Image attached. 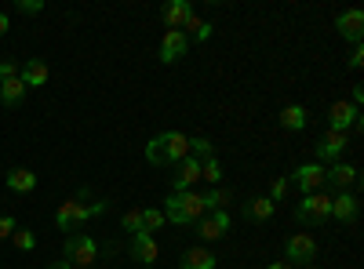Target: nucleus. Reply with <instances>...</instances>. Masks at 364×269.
Masks as SVG:
<instances>
[{
  "instance_id": "obj_1",
  "label": "nucleus",
  "mask_w": 364,
  "mask_h": 269,
  "mask_svg": "<svg viewBox=\"0 0 364 269\" xmlns=\"http://www.w3.org/2000/svg\"><path fill=\"white\" fill-rule=\"evenodd\" d=\"M186 157H190V135H182V131H164L157 138H149L146 146V160L154 168H175Z\"/></svg>"
},
{
  "instance_id": "obj_2",
  "label": "nucleus",
  "mask_w": 364,
  "mask_h": 269,
  "mask_svg": "<svg viewBox=\"0 0 364 269\" xmlns=\"http://www.w3.org/2000/svg\"><path fill=\"white\" fill-rule=\"evenodd\" d=\"M164 222H175V226H190V222H200L204 219V197L197 190H186V193H171L164 200Z\"/></svg>"
},
{
  "instance_id": "obj_3",
  "label": "nucleus",
  "mask_w": 364,
  "mask_h": 269,
  "mask_svg": "<svg viewBox=\"0 0 364 269\" xmlns=\"http://www.w3.org/2000/svg\"><path fill=\"white\" fill-rule=\"evenodd\" d=\"M106 207H109V200H95V204L63 200V204H58V212H55V226L63 229V233H70V229H77V226H84V222H91V219H99Z\"/></svg>"
},
{
  "instance_id": "obj_4",
  "label": "nucleus",
  "mask_w": 364,
  "mask_h": 269,
  "mask_svg": "<svg viewBox=\"0 0 364 269\" xmlns=\"http://www.w3.org/2000/svg\"><path fill=\"white\" fill-rule=\"evenodd\" d=\"M331 219V197L328 193H306L302 204L295 207V222L299 226H324Z\"/></svg>"
},
{
  "instance_id": "obj_5",
  "label": "nucleus",
  "mask_w": 364,
  "mask_h": 269,
  "mask_svg": "<svg viewBox=\"0 0 364 269\" xmlns=\"http://www.w3.org/2000/svg\"><path fill=\"white\" fill-rule=\"evenodd\" d=\"M346 149H350V135L328 128V131L317 138V146H314V157H317V164H321V160H343Z\"/></svg>"
},
{
  "instance_id": "obj_6",
  "label": "nucleus",
  "mask_w": 364,
  "mask_h": 269,
  "mask_svg": "<svg viewBox=\"0 0 364 269\" xmlns=\"http://www.w3.org/2000/svg\"><path fill=\"white\" fill-rule=\"evenodd\" d=\"M288 182H295L302 193H321V186L328 182V168H324V164H317V160L299 164V168H295V175L288 178Z\"/></svg>"
},
{
  "instance_id": "obj_7",
  "label": "nucleus",
  "mask_w": 364,
  "mask_h": 269,
  "mask_svg": "<svg viewBox=\"0 0 364 269\" xmlns=\"http://www.w3.org/2000/svg\"><path fill=\"white\" fill-rule=\"evenodd\" d=\"M66 262L80 265V269L95 265L99 262V244L91 241V236H70V241H66Z\"/></svg>"
},
{
  "instance_id": "obj_8",
  "label": "nucleus",
  "mask_w": 364,
  "mask_h": 269,
  "mask_svg": "<svg viewBox=\"0 0 364 269\" xmlns=\"http://www.w3.org/2000/svg\"><path fill=\"white\" fill-rule=\"evenodd\" d=\"M328 124H331V131H360V109L353 106V102H331V109H328Z\"/></svg>"
},
{
  "instance_id": "obj_9",
  "label": "nucleus",
  "mask_w": 364,
  "mask_h": 269,
  "mask_svg": "<svg viewBox=\"0 0 364 269\" xmlns=\"http://www.w3.org/2000/svg\"><path fill=\"white\" fill-rule=\"evenodd\" d=\"M171 171H175L171 175V193H186V190L197 186V178H200V160L186 157V160H178Z\"/></svg>"
},
{
  "instance_id": "obj_10",
  "label": "nucleus",
  "mask_w": 364,
  "mask_h": 269,
  "mask_svg": "<svg viewBox=\"0 0 364 269\" xmlns=\"http://www.w3.org/2000/svg\"><path fill=\"white\" fill-rule=\"evenodd\" d=\"M200 241H223L230 233V212H204V219L197 222Z\"/></svg>"
},
{
  "instance_id": "obj_11",
  "label": "nucleus",
  "mask_w": 364,
  "mask_h": 269,
  "mask_svg": "<svg viewBox=\"0 0 364 269\" xmlns=\"http://www.w3.org/2000/svg\"><path fill=\"white\" fill-rule=\"evenodd\" d=\"M186 51H190V37L182 33V29H168L164 40H161V62L171 66V62H178Z\"/></svg>"
},
{
  "instance_id": "obj_12",
  "label": "nucleus",
  "mask_w": 364,
  "mask_h": 269,
  "mask_svg": "<svg viewBox=\"0 0 364 269\" xmlns=\"http://www.w3.org/2000/svg\"><path fill=\"white\" fill-rule=\"evenodd\" d=\"M288 262H302V265H310L314 262V255H317V241L310 233H295L291 241H288Z\"/></svg>"
},
{
  "instance_id": "obj_13",
  "label": "nucleus",
  "mask_w": 364,
  "mask_h": 269,
  "mask_svg": "<svg viewBox=\"0 0 364 269\" xmlns=\"http://www.w3.org/2000/svg\"><path fill=\"white\" fill-rule=\"evenodd\" d=\"M328 182L336 186L339 193H350V190L360 182V171H357L353 164H343V160H336V164L328 168Z\"/></svg>"
},
{
  "instance_id": "obj_14",
  "label": "nucleus",
  "mask_w": 364,
  "mask_h": 269,
  "mask_svg": "<svg viewBox=\"0 0 364 269\" xmlns=\"http://www.w3.org/2000/svg\"><path fill=\"white\" fill-rule=\"evenodd\" d=\"M336 29L350 40V44H360V37H364V11H343L339 18H336Z\"/></svg>"
},
{
  "instance_id": "obj_15",
  "label": "nucleus",
  "mask_w": 364,
  "mask_h": 269,
  "mask_svg": "<svg viewBox=\"0 0 364 269\" xmlns=\"http://www.w3.org/2000/svg\"><path fill=\"white\" fill-rule=\"evenodd\" d=\"M331 215H336L339 222H357L360 200H357L353 193H336V197H331Z\"/></svg>"
},
{
  "instance_id": "obj_16",
  "label": "nucleus",
  "mask_w": 364,
  "mask_h": 269,
  "mask_svg": "<svg viewBox=\"0 0 364 269\" xmlns=\"http://www.w3.org/2000/svg\"><path fill=\"white\" fill-rule=\"evenodd\" d=\"M48 62L44 58H29V62H22L18 66V80L26 84V87H41V84H48Z\"/></svg>"
},
{
  "instance_id": "obj_17",
  "label": "nucleus",
  "mask_w": 364,
  "mask_h": 269,
  "mask_svg": "<svg viewBox=\"0 0 364 269\" xmlns=\"http://www.w3.org/2000/svg\"><path fill=\"white\" fill-rule=\"evenodd\" d=\"M190 15H193L190 0H171V4H164V8H161V18H164V26H168V29H182V22H186Z\"/></svg>"
},
{
  "instance_id": "obj_18",
  "label": "nucleus",
  "mask_w": 364,
  "mask_h": 269,
  "mask_svg": "<svg viewBox=\"0 0 364 269\" xmlns=\"http://www.w3.org/2000/svg\"><path fill=\"white\" fill-rule=\"evenodd\" d=\"M273 212H277V204H273L269 197H252V200L245 204V219H248V222H269Z\"/></svg>"
},
{
  "instance_id": "obj_19",
  "label": "nucleus",
  "mask_w": 364,
  "mask_h": 269,
  "mask_svg": "<svg viewBox=\"0 0 364 269\" xmlns=\"http://www.w3.org/2000/svg\"><path fill=\"white\" fill-rule=\"evenodd\" d=\"M132 255H135V262H157V241L149 233H135L132 236Z\"/></svg>"
},
{
  "instance_id": "obj_20",
  "label": "nucleus",
  "mask_w": 364,
  "mask_h": 269,
  "mask_svg": "<svg viewBox=\"0 0 364 269\" xmlns=\"http://www.w3.org/2000/svg\"><path fill=\"white\" fill-rule=\"evenodd\" d=\"M219 265V258L211 255L208 248H190L186 255H182V262H178V269H215Z\"/></svg>"
},
{
  "instance_id": "obj_21",
  "label": "nucleus",
  "mask_w": 364,
  "mask_h": 269,
  "mask_svg": "<svg viewBox=\"0 0 364 269\" xmlns=\"http://www.w3.org/2000/svg\"><path fill=\"white\" fill-rule=\"evenodd\" d=\"M8 190H11V193H33V190H37V175L26 171V168L8 171Z\"/></svg>"
},
{
  "instance_id": "obj_22",
  "label": "nucleus",
  "mask_w": 364,
  "mask_h": 269,
  "mask_svg": "<svg viewBox=\"0 0 364 269\" xmlns=\"http://www.w3.org/2000/svg\"><path fill=\"white\" fill-rule=\"evenodd\" d=\"M306 121H310L306 106H284V113H281V128L284 131H302V128H306Z\"/></svg>"
},
{
  "instance_id": "obj_23",
  "label": "nucleus",
  "mask_w": 364,
  "mask_h": 269,
  "mask_svg": "<svg viewBox=\"0 0 364 269\" xmlns=\"http://www.w3.org/2000/svg\"><path fill=\"white\" fill-rule=\"evenodd\" d=\"M200 197H204V212H226V204L233 200L230 186H211V190L200 193Z\"/></svg>"
},
{
  "instance_id": "obj_24",
  "label": "nucleus",
  "mask_w": 364,
  "mask_h": 269,
  "mask_svg": "<svg viewBox=\"0 0 364 269\" xmlns=\"http://www.w3.org/2000/svg\"><path fill=\"white\" fill-rule=\"evenodd\" d=\"M0 99H4V106H18V102L26 99V84H22L18 77L4 80V84H0Z\"/></svg>"
},
{
  "instance_id": "obj_25",
  "label": "nucleus",
  "mask_w": 364,
  "mask_h": 269,
  "mask_svg": "<svg viewBox=\"0 0 364 269\" xmlns=\"http://www.w3.org/2000/svg\"><path fill=\"white\" fill-rule=\"evenodd\" d=\"M200 178H204V182H211V186H219V182H223V164H219V157L200 160Z\"/></svg>"
},
{
  "instance_id": "obj_26",
  "label": "nucleus",
  "mask_w": 364,
  "mask_h": 269,
  "mask_svg": "<svg viewBox=\"0 0 364 269\" xmlns=\"http://www.w3.org/2000/svg\"><path fill=\"white\" fill-rule=\"evenodd\" d=\"M190 157L193 160H208V157H215V146H211L204 135H193L190 138Z\"/></svg>"
},
{
  "instance_id": "obj_27",
  "label": "nucleus",
  "mask_w": 364,
  "mask_h": 269,
  "mask_svg": "<svg viewBox=\"0 0 364 269\" xmlns=\"http://www.w3.org/2000/svg\"><path fill=\"white\" fill-rule=\"evenodd\" d=\"M161 226H164V212H157V207H146V212H142V233L154 236Z\"/></svg>"
},
{
  "instance_id": "obj_28",
  "label": "nucleus",
  "mask_w": 364,
  "mask_h": 269,
  "mask_svg": "<svg viewBox=\"0 0 364 269\" xmlns=\"http://www.w3.org/2000/svg\"><path fill=\"white\" fill-rule=\"evenodd\" d=\"M120 226H124V233H142V212L139 207H132V212H124V219H120Z\"/></svg>"
},
{
  "instance_id": "obj_29",
  "label": "nucleus",
  "mask_w": 364,
  "mask_h": 269,
  "mask_svg": "<svg viewBox=\"0 0 364 269\" xmlns=\"http://www.w3.org/2000/svg\"><path fill=\"white\" fill-rule=\"evenodd\" d=\"M11 241H15L18 251H33V248H37V236L29 233V229H15V233H11Z\"/></svg>"
},
{
  "instance_id": "obj_30",
  "label": "nucleus",
  "mask_w": 364,
  "mask_h": 269,
  "mask_svg": "<svg viewBox=\"0 0 364 269\" xmlns=\"http://www.w3.org/2000/svg\"><path fill=\"white\" fill-rule=\"evenodd\" d=\"M288 190H291V182H288L284 175H281V178H273V186H269V200H273V204H281V200L288 197Z\"/></svg>"
},
{
  "instance_id": "obj_31",
  "label": "nucleus",
  "mask_w": 364,
  "mask_h": 269,
  "mask_svg": "<svg viewBox=\"0 0 364 269\" xmlns=\"http://www.w3.org/2000/svg\"><path fill=\"white\" fill-rule=\"evenodd\" d=\"M15 11L18 15H41L44 4H41V0H15Z\"/></svg>"
},
{
  "instance_id": "obj_32",
  "label": "nucleus",
  "mask_w": 364,
  "mask_h": 269,
  "mask_svg": "<svg viewBox=\"0 0 364 269\" xmlns=\"http://www.w3.org/2000/svg\"><path fill=\"white\" fill-rule=\"evenodd\" d=\"M211 29H215V26H211V22H204V18H200V22H197V26L190 29V33H193L197 40H208V37H211Z\"/></svg>"
},
{
  "instance_id": "obj_33",
  "label": "nucleus",
  "mask_w": 364,
  "mask_h": 269,
  "mask_svg": "<svg viewBox=\"0 0 364 269\" xmlns=\"http://www.w3.org/2000/svg\"><path fill=\"white\" fill-rule=\"evenodd\" d=\"M11 77H18V62H11V58H8V62H0V84L11 80Z\"/></svg>"
},
{
  "instance_id": "obj_34",
  "label": "nucleus",
  "mask_w": 364,
  "mask_h": 269,
  "mask_svg": "<svg viewBox=\"0 0 364 269\" xmlns=\"http://www.w3.org/2000/svg\"><path fill=\"white\" fill-rule=\"evenodd\" d=\"M18 226H15V219L11 215H0V241H4V236H11Z\"/></svg>"
},
{
  "instance_id": "obj_35",
  "label": "nucleus",
  "mask_w": 364,
  "mask_h": 269,
  "mask_svg": "<svg viewBox=\"0 0 364 269\" xmlns=\"http://www.w3.org/2000/svg\"><path fill=\"white\" fill-rule=\"evenodd\" d=\"M360 66H364V48L353 44V51H350V70H360Z\"/></svg>"
},
{
  "instance_id": "obj_36",
  "label": "nucleus",
  "mask_w": 364,
  "mask_h": 269,
  "mask_svg": "<svg viewBox=\"0 0 364 269\" xmlns=\"http://www.w3.org/2000/svg\"><path fill=\"white\" fill-rule=\"evenodd\" d=\"M8 29H11V22H8V15H4V11H0V37H4Z\"/></svg>"
},
{
  "instance_id": "obj_37",
  "label": "nucleus",
  "mask_w": 364,
  "mask_h": 269,
  "mask_svg": "<svg viewBox=\"0 0 364 269\" xmlns=\"http://www.w3.org/2000/svg\"><path fill=\"white\" fill-rule=\"evenodd\" d=\"M48 269H73V265H70V262L63 258V262H55V265H48Z\"/></svg>"
},
{
  "instance_id": "obj_38",
  "label": "nucleus",
  "mask_w": 364,
  "mask_h": 269,
  "mask_svg": "<svg viewBox=\"0 0 364 269\" xmlns=\"http://www.w3.org/2000/svg\"><path fill=\"white\" fill-rule=\"evenodd\" d=\"M266 269H291L288 262H273V265H266Z\"/></svg>"
},
{
  "instance_id": "obj_39",
  "label": "nucleus",
  "mask_w": 364,
  "mask_h": 269,
  "mask_svg": "<svg viewBox=\"0 0 364 269\" xmlns=\"http://www.w3.org/2000/svg\"><path fill=\"white\" fill-rule=\"evenodd\" d=\"M302 269H314V262H310V265H302Z\"/></svg>"
},
{
  "instance_id": "obj_40",
  "label": "nucleus",
  "mask_w": 364,
  "mask_h": 269,
  "mask_svg": "<svg viewBox=\"0 0 364 269\" xmlns=\"http://www.w3.org/2000/svg\"><path fill=\"white\" fill-rule=\"evenodd\" d=\"M142 269H154V265H142Z\"/></svg>"
}]
</instances>
